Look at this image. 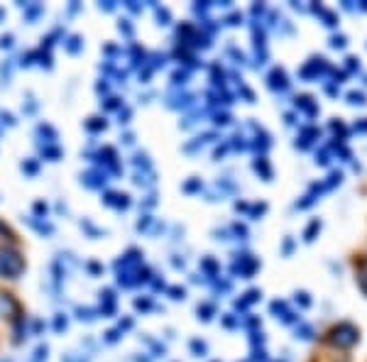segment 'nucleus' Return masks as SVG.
Returning <instances> with one entry per match:
<instances>
[{"instance_id":"1","label":"nucleus","mask_w":367,"mask_h":362,"mask_svg":"<svg viewBox=\"0 0 367 362\" xmlns=\"http://www.w3.org/2000/svg\"><path fill=\"white\" fill-rule=\"evenodd\" d=\"M23 269V259L13 252H0V274H18Z\"/></svg>"}]
</instances>
